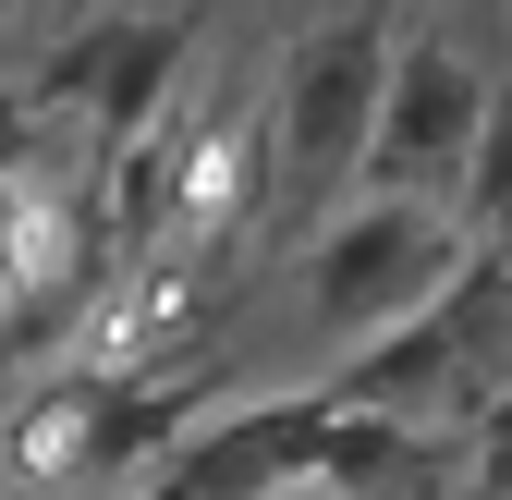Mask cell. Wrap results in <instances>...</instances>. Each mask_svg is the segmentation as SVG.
Listing matches in <instances>:
<instances>
[{"mask_svg":"<svg viewBox=\"0 0 512 500\" xmlns=\"http://www.w3.org/2000/svg\"><path fill=\"white\" fill-rule=\"evenodd\" d=\"M196 37H208V13H183V0H159V13H74L49 37V61H37V110L49 122H86L98 147H122V135H147V122L183 98V74H196Z\"/></svg>","mask_w":512,"mask_h":500,"instance_id":"cell-3","label":"cell"},{"mask_svg":"<svg viewBox=\"0 0 512 500\" xmlns=\"http://www.w3.org/2000/svg\"><path fill=\"white\" fill-rule=\"evenodd\" d=\"M500 98V61L464 49L439 13L403 25L391 49V98H378V147H366V183H415V196H464V159H476V122Z\"/></svg>","mask_w":512,"mask_h":500,"instance_id":"cell-4","label":"cell"},{"mask_svg":"<svg viewBox=\"0 0 512 500\" xmlns=\"http://www.w3.org/2000/svg\"><path fill=\"white\" fill-rule=\"evenodd\" d=\"M488 257V232L464 220V196H415V183H354L330 220H305V354L342 366L378 330H403L415 305H439L464 269Z\"/></svg>","mask_w":512,"mask_h":500,"instance_id":"cell-1","label":"cell"},{"mask_svg":"<svg viewBox=\"0 0 512 500\" xmlns=\"http://www.w3.org/2000/svg\"><path fill=\"white\" fill-rule=\"evenodd\" d=\"M98 391V366H61L0 403V500H98Z\"/></svg>","mask_w":512,"mask_h":500,"instance_id":"cell-6","label":"cell"},{"mask_svg":"<svg viewBox=\"0 0 512 500\" xmlns=\"http://www.w3.org/2000/svg\"><path fill=\"white\" fill-rule=\"evenodd\" d=\"M183 13H220V0H183Z\"/></svg>","mask_w":512,"mask_h":500,"instance_id":"cell-8","label":"cell"},{"mask_svg":"<svg viewBox=\"0 0 512 500\" xmlns=\"http://www.w3.org/2000/svg\"><path fill=\"white\" fill-rule=\"evenodd\" d=\"M330 427H342V379H330V366H305V379L256 391V403H232V415H196V427H183V452H171L135 500H281V488L317 476Z\"/></svg>","mask_w":512,"mask_h":500,"instance_id":"cell-5","label":"cell"},{"mask_svg":"<svg viewBox=\"0 0 512 500\" xmlns=\"http://www.w3.org/2000/svg\"><path fill=\"white\" fill-rule=\"evenodd\" d=\"M500 269H512V244H500Z\"/></svg>","mask_w":512,"mask_h":500,"instance_id":"cell-9","label":"cell"},{"mask_svg":"<svg viewBox=\"0 0 512 500\" xmlns=\"http://www.w3.org/2000/svg\"><path fill=\"white\" fill-rule=\"evenodd\" d=\"M391 0H354L330 13L281 74H269V135H281V220H330L354 183H366V147H378V98H391Z\"/></svg>","mask_w":512,"mask_h":500,"instance_id":"cell-2","label":"cell"},{"mask_svg":"<svg viewBox=\"0 0 512 500\" xmlns=\"http://www.w3.org/2000/svg\"><path fill=\"white\" fill-rule=\"evenodd\" d=\"M464 220L488 232V257L512 244V74H500V98H488V122H476V159H464Z\"/></svg>","mask_w":512,"mask_h":500,"instance_id":"cell-7","label":"cell"}]
</instances>
